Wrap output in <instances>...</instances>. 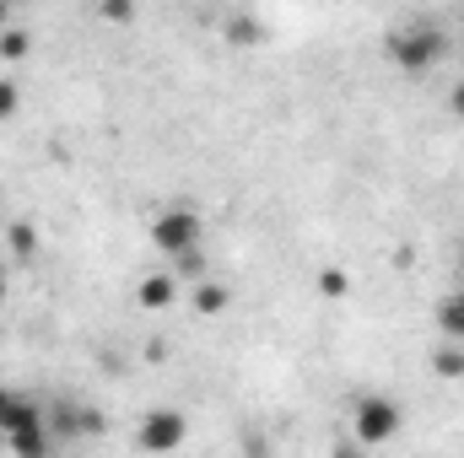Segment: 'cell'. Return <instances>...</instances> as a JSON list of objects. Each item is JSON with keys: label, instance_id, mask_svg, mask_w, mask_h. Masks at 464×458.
<instances>
[{"label": "cell", "instance_id": "12", "mask_svg": "<svg viewBox=\"0 0 464 458\" xmlns=\"http://www.w3.org/2000/svg\"><path fill=\"white\" fill-rule=\"evenodd\" d=\"M0 54H5V60H22V54H27V33H5V38H0Z\"/></svg>", "mask_w": 464, "mask_h": 458}, {"label": "cell", "instance_id": "2", "mask_svg": "<svg viewBox=\"0 0 464 458\" xmlns=\"http://www.w3.org/2000/svg\"><path fill=\"white\" fill-rule=\"evenodd\" d=\"M151 248L168 253V259L195 253V248H200V211H189V205H168V211L151 222Z\"/></svg>", "mask_w": 464, "mask_h": 458}, {"label": "cell", "instance_id": "6", "mask_svg": "<svg viewBox=\"0 0 464 458\" xmlns=\"http://www.w3.org/2000/svg\"><path fill=\"white\" fill-rule=\"evenodd\" d=\"M189 302H195V313H206V319H217V313L227 308L232 297H227V286H222V281H200V286L189 291Z\"/></svg>", "mask_w": 464, "mask_h": 458}, {"label": "cell", "instance_id": "11", "mask_svg": "<svg viewBox=\"0 0 464 458\" xmlns=\"http://www.w3.org/2000/svg\"><path fill=\"white\" fill-rule=\"evenodd\" d=\"M173 275H206V253L195 248V253H184V259H173Z\"/></svg>", "mask_w": 464, "mask_h": 458}, {"label": "cell", "instance_id": "7", "mask_svg": "<svg viewBox=\"0 0 464 458\" xmlns=\"http://www.w3.org/2000/svg\"><path fill=\"white\" fill-rule=\"evenodd\" d=\"M438 329H443L449 340H464V291H449V297L438 302Z\"/></svg>", "mask_w": 464, "mask_h": 458}, {"label": "cell", "instance_id": "5", "mask_svg": "<svg viewBox=\"0 0 464 458\" xmlns=\"http://www.w3.org/2000/svg\"><path fill=\"white\" fill-rule=\"evenodd\" d=\"M135 297H140V308H173V297H179V275H146Z\"/></svg>", "mask_w": 464, "mask_h": 458}, {"label": "cell", "instance_id": "13", "mask_svg": "<svg viewBox=\"0 0 464 458\" xmlns=\"http://www.w3.org/2000/svg\"><path fill=\"white\" fill-rule=\"evenodd\" d=\"M319 291H324V297H346V275H341V270H324V275H319Z\"/></svg>", "mask_w": 464, "mask_h": 458}, {"label": "cell", "instance_id": "4", "mask_svg": "<svg viewBox=\"0 0 464 458\" xmlns=\"http://www.w3.org/2000/svg\"><path fill=\"white\" fill-rule=\"evenodd\" d=\"M135 443H140L146 453H179V448L189 443V415H184V410H146Z\"/></svg>", "mask_w": 464, "mask_h": 458}, {"label": "cell", "instance_id": "19", "mask_svg": "<svg viewBox=\"0 0 464 458\" xmlns=\"http://www.w3.org/2000/svg\"><path fill=\"white\" fill-rule=\"evenodd\" d=\"M0 27H5V5H0Z\"/></svg>", "mask_w": 464, "mask_h": 458}, {"label": "cell", "instance_id": "8", "mask_svg": "<svg viewBox=\"0 0 464 458\" xmlns=\"http://www.w3.org/2000/svg\"><path fill=\"white\" fill-rule=\"evenodd\" d=\"M82 410H87V405H71V399L54 405V410H49V437H82Z\"/></svg>", "mask_w": 464, "mask_h": 458}, {"label": "cell", "instance_id": "1", "mask_svg": "<svg viewBox=\"0 0 464 458\" xmlns=\"http://www.w3.org/2000/svg\"><path fill=\"white\" fill-rule=\"evenodd\" d=\"M400 426H405V410H400L389 394H362V399H356L351 437H356L362 448H383V443H394Z\"/></svg>", "mask_w": 464, "mask_h": 458}, {"label": "cell", "instance_id": "18", "mask_svg": "<svg viewBox=\"0 0 464 458\" xmlns=\"http://www.w3.org/2000/svg\"><path fill=\"white\" fill-rule=\"evenodd\" d=\"M0 302H5V275H0Z\"/></svg>", "mask_w": 464, "mask_h": 458}, {"label": "cell", "instance_id": "9", "mask_svg": "<svg viewBox=\"0 0 464 458\" xmlns=\"http://www.w3.org/2000/svg\"><path fill=\"white\" fill-rule=\"evenodd\" d=\"M432 372L438 377H464V345H438L432 350Z\"/></svg>", "mask_w": 464, "mask_h": 458}, {"label": "cell", "instance_id": "3", "mask_svg": "<svg viewBox=\"0 0 464 458\" xmlns=\"http://www.w3.org/2000/svg\"><path fill=\"white\" fill-rule=\"evenodd\" d=\"M443 49H449V38L438 33V27H405V33H389V60L400 65V71H427V65H438L443 60Z\"/></svg>", "mask_w": 464, "mask_h": 458}, {"label": "cell", "instance_id": "14", "mask_svg": "<svg viewBox=\"0 0 464 458\" xmlns=\"http://www.w3.org/2000/svg\"><path fill=\"white\" fill-rule=\"evenodd\" d=\"M16 405H22V394H16V388H5V383H0V432H5V421H11V415H16Z\"/></svg>", "mask_w": 464, "mask_h": 458}, {"label": "cell", "instance_id": "15", "mask_svg": "<svg viewBox=\"0 0 464 458\" xmlns=\"http://www.w3.org/2000/svg\"><path fill=\"white\" fill-rule=\"evenodd\" d=\"M11 114H16V87L0 81V119H11Z\"/></svg>", "mask_w": 464, "mask_h": 458}, {"label": "cell", "instance_id": "10", "mask_svg": "<svg viewBox=\"0 0 464 458\" xmlns=\"http://www.w3.org/2000/svg\"><path fill=\"white\" fill-rule=\"evenodd\" d=\"M103 432H109V415L87 405V410H82V437H103Z\"/></svg>", "mask_w": 464, "mask_h": 458}, {"label": "cell", "instance_id": "16", "mask_svg": "<svg viewBox=\"0 0 464 458\" xmlns=\"http://www.w3.org/2000/svg\"><path fill=\"white\" fill-rule=\"evenodd\" d=\"M11 248L16 253H33V227H11Z\"/></svg>", "mask_w": 464, "mask_h": 458}, {"label": "cell", "instance_id": "17", "mask_svg": "<svg viewBox=\"0 0 464 458\" xmlns=\"http://www.w3.org/2000/svg\"><path fill=\"white\" fill-rule=\"evenodd\" d=\"M449 109H454V114L464 119V81H459V87H454V92H449Z\"/></svg>", "mask_w": 464, "mask_h": 458}]
</instances>
